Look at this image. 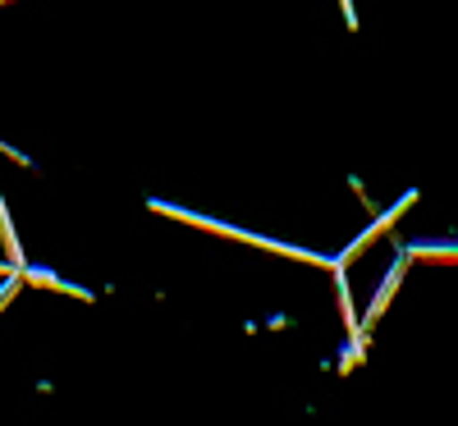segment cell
Here are the masks:
<instances>
[{"label":"cell","mask_w":458,"mask_h":426,"mask_svg":"<svg viewBox=\"0 0 458 426\" xmlns=\"http://www.w3.org/2000/svg\"><path fill=\"white\" fill-rule=\"evenodd\" d=\"M412 202H417V192H403V198H399V202H394V207H390V211H386V216H380V220H376V225H371V229H367V234H362V239H358V243H349V252H344V257H339V261H335V266H344V261H353V257H358V252H362V248H371V243H376V239H380V234H386V229H390V225H394V220H399V216H403V211H408V207H412Z\"/></svg>","instance_id":"1"},{"label":"cell","mask_w":458,"mask_h":426,"mask_svg":"<svg viewBox=\"0 0 458 426\" xmlns=\"http://www.w3.org/2000/svg\"><path fill=\"white\" fill-rule=\"evenodd\" d=\"M19 280H28V285H37V289H60V294H73V298H92L88 289L60 280L55 270H42V266H23V270H19Z\"/></svg>","instance_id":"2"},{"label":"cell","mask_w":458,"mask_h":426,"mask_svg":"<svg viewBox=\"0 0 458 426\" xmlns=\"http://www.w3.org/2000/svg\"><path fill=\"white\" fill-rule=\"evenodd\" d=\"M403 266H408V252H403V257L394 261V270H390V276H386V285H380V294H376V302L367 307V326H371V321H376L380 312H386V302H390V294H394V289H399V280H403Z\"/></svg>","instance_id":"3"},{"label":"cell","mask_w":458,"mask_h":426,"mask_svg":"<svg viewBox=\"0 0 458 426\" xmlns=\"http://www.w3.org/2000/svg\"><path fill=\"white\" fill-rule=\"evenodd\" d=\"M0 243H5V257H10V270H23V248L14 239V225H10V211L0 202Z\"/></svg>","instance_id":"4"},{"label":"cell","mask_w":458,"mask_h":426,"mask_svg":"<svg viewBox=\"0 0 458 426\" xmlns=\"http://www.w3.org/2000/svg\"><path fill=\"white\" fill-rule=\"evenodd\" d=\"M408 257H431V261H458V248H436V243H417Z\"/></svg>","instance_id":"5"}]
</instances>
